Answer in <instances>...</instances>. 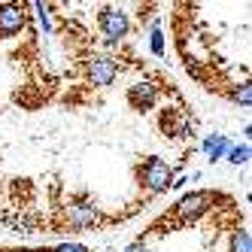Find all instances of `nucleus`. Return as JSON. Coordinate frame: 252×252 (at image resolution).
Segmentation results:
<instances>
[{
    "instance_id": "f257e3e1",
    "label": "nucleus",
    "mask_w": 252,
    "mask_h": 252,
    "mask_svg": "<svg viewBox=\"0 0 252 252\" xmlns=\"http://www.w3.org/2000/svg\"><path fill=\"white\" fill-rule=\"evenodd\" d=\"M140 183L146 186L152 194L167 191L173 186V170H170L167 161H161L158 155H152V158L143 161V167H140Z\"/></svg>"
},
{
    "instance_id": "f03ea898",
    "label": "nucleus",
    "mask_w": 252,
    "mask_h": 252,
    "mask_svg": "<svg viewBox=\"0 0 252 252\" xmlns=\"http://www.w3.org/2000/svg\"><path fill=\"white\" fill-rule=\"evenodd\" d=\"M97 28H100V33H103L110 43H116V40H122V37H128L131 19H128V12H125V9L100 6V9H97Z\"/></svg>"
},
{
    "instance_id": "7ed1b4c3",
    "label": "nucleus",
    "mask_w": 252,
    "mask_h": 252,
    "mask_svg": "<svg viewBox=\"0 0 252 252\" xmlns=\"http://www.w3.org/2000/svg\"><path fill=\"white\" fill-rule=\"evenodd\" d=\"M213 201H216V194H213V191H191V194H186L183 201L176 204V210H173L176 222H179V225H186V222L197 219L201 213H207V210H210V204H213Z\"/></svg>"
},
{
    "instance_id": "20e7f679",
    "label": "nucleus",
    "mask_w": 252,
    "mask_h": 252,
    "mask_svg": "<svg viewBox=\"0 0 252 252\" xmlns=\"http://www.w3.org/2000/svg\"><path fill=\"white\" fill-rule=\"evenodd\" d=\"M28 25V12L22 3H0V40L19 37Z\"/></svg>"
},
{
    "instance_id": "39448f33",
    "label": "nucleus",
    "mask_w": 252,
    "mask_h": 252,
    "mask_svg": "<svg viewBox=\"0 0 252 252\" xmlns=\"http://www.w3.org/2000/svg\"><path fill=\"white\" fill-rule=\"evenodd\" d=\"M119 76V61L110 58V55H94V58H88V79H92V85L97 88H106V85H113Z\"/></svg>"
},
{
    "instance_id": "423d86ee",
    "label": "nucleus",
    "mask_w": 252,
    "mask_h": 252,
    "mask_svg": "<svg viewBox=\"0 0 252 252\" xmlns=\"http://www.w3.org/2000/svg\"><path fill=\"white\" fill-rule=\"evenodd\" d=\"M125 97H128L131 110L146 113V110H152L155 100H158V85H152V82H134L128 92H125Z\"/></svg>"
},
{
    "instance_id": "0eeeda50",
    "label": "nucleus",
    "mask_w": 252,
    "mask_h": 252,
    "mask_svg": "<svg viewBox=\"0 0 252 252\" xmlns=\"http://www.w3.org/2000/svg\"><path fill=\"white\" fill-rule=\"evenodd\" d=\"M64 216H67V222L73 228H92V225L100 222V210L94 204H85V201H73L64 210Z\"/></svg>"
},
{
    "instance_id": "6e6552de",
    "label": "nucleus",
    "mask_w": 252,
    "mask_h": 252,
    "mask_svg": "<svg viewBox=\"0 0 252 252\" xmlns=\"http://www.w3.org/2000/svg\"><path fill=\"white\" fill-rule=\"evenodd\" d=\"M158 125H161V131H164V137H183V134H189V119L179 113V110H161V119H158Z\"/></svg>"
},
{
    "instance_id": "1a4fd4ad",
    "label": "nucleus",
    "mask_w": 252,
    "mask_h": 252,
    "mask_svg": "<svg viewBox=\"0 0 252 252\" xmlns=\"http://www.w3.org/2000/svg\"><path fill=\"white\" fill-rule=\"evenodd\" d=\"M228 149H231V143H228V137L225 134H210L207 140H204V152H207V161H219V158H225L228 155Z\"/></svg>"
},
{
    "instance_id": "9d476101",
    "label": "nucleus",
    "mask_w": 252,
    "mask_h": 252,
    "mask_svg": "<svg viewBox=\"0 0 252 252\" xmlns=\"http://www.w3.org/2000/svg\"><path fill=\"white\" fill-rule=\"evenodd\" d=\"M228 252H252V237L246 228H237L231 234V243H228Z\"/></svg>"
},
{
    "instance_id": "9b49d317",
    "label": "nucleus",
    "mask_w": 252,
    "mask_h": 252,
    "mask_svg": "<svg viewBox=\"0 0 252 252\" xmlns=\"http://www.w3.org/2000/svg\"><path fill=\"white\" fill-rule=\"evenodd\" d=\"M225 158L231 161V164H246V161H249V143H240V146H231Z\"/></svg>"
},
{
    "instance_id": "f8f14e48",
    "label": "nucleus",
    "mask_w": 252,
    "mask_h": 252,
    "mask_svg": "<svg viewBox=\"0 0 252 252\" xmlns=\"http://www.w3.org/2000/svg\"><path fill=\"white\" fill-rule=\"evenodd\" d=\"M149 46H152V55H164V33H161V28L155 25L152 28V33H149Z\"/></svg>"
},
{
    "instance_id": "ddd939ff",
    "label": "nucleus",
    "mask_w": 252,
    "mask_h": 252,
    "mask_svg": "<svg viewBox=\"0 0 252 252\" xmlns=\"http://www.w3.org/2000/svg\"><path fill=\"white\" fill-rule=\"evenodd\" d=\"M234 100H237L240 106H249V100H252V88H249V82H243L237 92H234Z\"/></svg>"
},
{
    "instance_id": "4468645a",
    "label": "nucleus",
    "mask_w": 252,
    "mask_h": 252,
    "mask_svg": "<svg viewBox=\"0 0 252 252\" xmlns=\"http://www.w3.org/2000/svg\"><path fill=\"white\" fill-rule=\"evenodd\" d=\"M33 9L40 12V25H43V28H46V33H49V31H52V15H49V9H46L43 3H33Z\"/></svg>"
},
{
    "instance_id": "2eb2a0df",
    "label": "nucleus",
    "mask_w": 252,
    "mask_h": 252,
    "mask_svg": "<svg viewBox=\"0 0 252 252\" xmlns=\"http://www.w3.org/2000/svg\"><path fill=\"white\" fill-rule=\"evenodd\" d=\"M55 252H85V246H76V243H64V246H58Z\"/></svg>"
},
{
    "instance_id": "dca6fc26",
    "label": "nucleus",
    "mask_w": 252,
    "mask_h": 252,
    "mask_svg": "<svg viewBox=\"0 0 252 252\" xmlns=\"http://www.w3.org/2000/svg\"><path fill=\"white\" fill-rule=\"evenodd\" d=\"M125 252H149V249H146V243H143V240H134V243H131L128 249H125Z\"/></svg>"
}]
</instances>
